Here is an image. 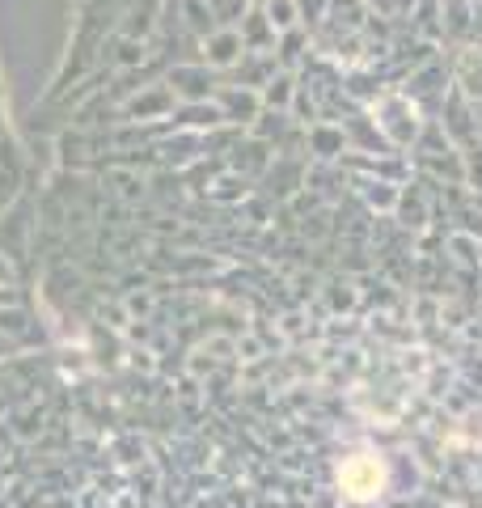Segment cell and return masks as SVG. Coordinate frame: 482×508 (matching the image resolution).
Returning <instances> with one entry per match:
<instances>
[{"mask_svg": "<svg viewBox=\"0 0 482 508\" xmlns=\"http://www.w3.org/2000/svg\"><path fill=\"white\" fill-rule=\"evenodd\" d=\"M385 479H390V470H385V462L377 454H352L339 466V487L352 500H360V504L364 500H377L385 492Z\"/></svg>", "mask_w": 482, "mask_h": 508, "instance_id": "cell-1", "label": "cell"}]
</instances>
